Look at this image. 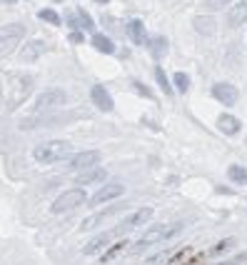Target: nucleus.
Masks as SVG:
<instances>
[{
  "label": "nucleus",
  "instance_id": "obj_20",
  "mask_svg": "<svg viewBox=\"0 0 247 265\" xmlns=\"http://www.w3.org/2000/svg\"><path fill=\"white\" fill-rule=\"evenodd\" d=\"M150 50L155 58L168 55V38H165V35H155V38L150 40Z\"/></svg>",
  "mask_w": 247,
  "mask_h": 265
},
{
  "label": "nucleus",
  "instance_id": "obj_6",
  "mask_svg": "<svg viewBox=\"0 0 247 265\" xmlns=\"http://www.w3.org/2000/svg\"><path fill=\"white\" fill-rule=\"evenodd\" d=\"M152 218V208H140L135 210V213H130L122 223H120V228H117V233H128V230H133V228H140L145 225L148 220Z\"/></svg>",
  "mask_w": 247,
  "mask_h": 265
},
{
  "label": "nucleus",
  "instance_id": "obj_27",
  "mask_svg": "<svg viewBox=\"0 0 247 265\" xmlns=\"http://www.w3.org/2000/svg\"><path fill=\"white\" fill-rule=\"evenodd\" d=\"M40 50H43V43H30V45L25 48V58L40 55Z\"/></svg>",
  "mask_w": 247,
  "mask_h": 265
},
{
  "label": "nucleus",
  "instance_id": "obj_22",
  "mask_svg": "<svg viewBox=\"0 0 247 265\" xmlns=\"http://www.w3.org/2000/svg\"><path fill=\"white\" fill-rule=\"evenodd\" d=\"M125 245H128V243H125V240H120V243H115L113 248H108V253H105V255L100 258V260H102V265H105V263H110L113 258H117V255H120V253L125 250Z\"/></svg>",
  "mask_w": 247,
  "mask_h": 265
},
{
  "label": "nucleus",
  "instance_id": "obj_23",
  "mask_svg": "<svg viewBox=\"0 0 247 265\" xmlns=\"http://www.w3.org/2000/svg\"><path fill=\"white\" fill-rule=\"evenodd\" d=\"M155 80H157V85L162 88V93H172V85H170V80H168V75H165V70L162 68H155Z\"/></svg>",
  "mask_w": 247,
  "mask_h": 265
},
{
  "label": "nucleus",
  "instance_id": "obj_12",
  "mask_svg": "<svg viewBox=\"0 0 247 265\" xmlns=\"http://www.w3.org/2000/svg\"><path fill=\"white\" fill-rule=\"evenodd\" d=\"M125 33H128V38L133 40L135 45H142V43H145V25H142V20L130 18L125 23Z\"/></svg>",
  "mask_w": 247,
  "mask_h": 265
},
{
  "label": "nucleus",
  "instance_id": "obj_3",
  "mask_svg": "<svg viewBox=\"0 0 247 265\" xmlns=\"http://www.w3.org/2000/svg\"><path fill=\"white\" fill-rule=\"evenodd\" d=\"M60 105H65V90H60V88H48V90H43V93L35 98L33 113H50V110H55Z\"/></svg>",
  "mask_w": 247,
  "mask_h": 265
},
{
  "label": "nucleus",
  "instance_id": "obj_7",
  "mask_svg": "<svg viewBox=\"0 0 247 265\" xmlns=\"http://www.w3.org/2000/svg\"><path fill=\"white\" fill-rule=\"evenodd\" d=\"M122 193H125V188H122L120 183H108V185H102V188H100L95 195L90 198V205H102V203H108V200L120 198Z\"/></svg>",
  "mask_w": 247,
  "mask_h": 265
},
{
  "label": "nucleus",
  "instance_id": "obj_15",
  "mask_svg": "<svg viewBox=\"0 0 247 265\" xmlns=\"http://www.w3.org/2000/svg\"><path fill=\"white\" fill-rule=\"evenodd\" d=\"M195 30L200 33V35H212L215 30H217V23H215V18L212 15H200V18H195Z\"/></svg>",
  "mask_w": 247,
  "mask_h": 265
},
{
  "label": "nucleus",
  "instance_id": "obj_18",
  "mask_svg": "<svg viewBox=\"0 0 247 265\" xmlns=\"http://www.w3.org/2000/svg\"><path fill=\"white\" fill-rule=\"evenodd\" d=\"M93 48L100 50V53H105V55H110V53L115 50L113 40L108 38V35H102V33H95V35H93Z\"/></svg>",
  "mask_w": 247,
  "mask_h": 265
},
{
  "label": "nucleus",
  "instance_id": "obj_24",
  "mask_svg": "<svg viewBox=\"0 0 247 265\" xmlns=\"http://www.w3.org/2000/svg\"><path fill=\"white\" fill-rule=\"evenodd\" d=\"M38 15H40V20H45V23H50V25H60V23H63V20H60V15H57L55 10H50V8L40 10Z\"/></svg>",
  "mask_w": 247,
  "mask_h": 265
},
{
  "label": "nucleus",
  "instance_id": "obj_33",
  "mask_svg": "<svg viewBox=\"0 0 247 265\" xmlns=\"http://www.w3.org/2000/svg\"><path fill=\"white\" fill-rule=\"evenodd\" d=\"M97 3H108V0H97Z\"/></svg>",
  "mask_w": 247,
  "mask_h": 265
},
{
  "label": "nucleus",
  "instance_id": "obj_4",
  "mask_svg": "<svg viewBox=\"0 0 247 265\" xmlns=\"http://www.w3.org/2000/svg\"><path fill=\"white\" fill-rule=\"evenodd\" d=\"M85 200H88V195H85L83 188L65 190L63 195H57L55 203L50 205V213H68V210H73V208H80Z\"/></svg>",
  "mask_w": 247,
  "mask_h": 265
},
{
  "label": "nucleus",
  "instance_id": "obj_29",
  "mask_svg": "<svg viewBox=\"0 0 247 265\" xmlns=\"http://www.w3.org/2000/svg\"><path fill=\"white\" fill-rule=\"evenodd\" d=\"M135 88L140 90V95H145V98H150V90H148V88H145L142 83H135Z\"/></svg>",
  "mask_w": 247,
  "mask_h": 265
},
{
  "label": "nucleus",
  "instance_id": "obj_28",
  "mask_svg": "<svg viewBox=\"0 0 247 265\" xmlns=\"http://www.w3.org/2000/svg\"><path fill=\"white\" fill-rule=\"evenodd\" d=\"M228 3H230V0H208L210 8H225Z\"/></svg>",
  "mask_w": 247,
  "mask_h": 265
},
{
  "label": "nucleus",
  "instance_id": "obj_5",
  "mask_svg": "<svg viewBox=\"0 0 247 265\" xmlns=\"http://www.w3.org/2000/svg\"><path fill=\"white\" fill-rule=\"evenodd\" d=\"M97 163H100V153L83 150V153H75V155L68 160V168H70V171H93V168H97Z\"/></svg>",
  "mask_w": 247,
  "mask_h": 265
},
{
  "label": "nucleus",
  "instance_id": "obj_14",
  "mask_svg": "<svg viewBox=\"0 0 247 265\" xmlns=\"http://www.w3.org/2000/svg\"><path fill=\"white\" fill-rule=\"evenodd\" d=\"M108 178V171L105 168H93V171H85L80 178H77V185H93V183H102Z\"/></svg>",
  "mask_w": 247,
  "mask_h": 265
},
{
  "label": "nucleus",
  "instance_id": "obj_26",
  "mask_svg": "<svg viewBox=\"0 0 247 265\" xmlns=\"http://www.w3.org/2000/svg\"><path fill=\"white\" fill-rule=\"evenodd\" d=\"M235 245V240H232V238H228V240H222V243H217V245L212 248V250H210V255H217V253H225V250H228V248H232Z\"/></svg>",
  "mask_w": 247,
  "mask_h": 265
},
{
  "label": "nucleus",
  "instance_id": "obj_8",
  "mask_svg": "<svg viewBox=\"0 0 247 265\" xmlns=\"http://www.w3.org/2000/svg\"><path fill=\"white\" fill-rule=\"evenodd\" d=\"M212 98L220 100L222 105H235L237 103V88L230 83H215L212 85Z\"/></svg>",
  "mask_w": 247,
  "mask_h": 265
},
{
  "label": "nucleus",
  "instance_id": "obj_9",
  "mask_svg": "<svg viewBox=\"0 0 247 265\" xmlns=\"http://www.w3.org/2000/svg\"><path fill=\"white\" fill-rule=\"evenodd\" d=\"M25 35V28L20 25V23H10V25H5V28H0V50H5V48H10L15 40H20Z\"/></svg>",
  "mask_w": 247,
  "mask_h": 265
},
{
  "label": "nucleus",
  "instance_id": "obj_31",
  "mask_svg": "<svg viewBox=\"0 0 247 265\" xmlns=\"http://www.w3.org/2000/svg\"><path fill=\"white\" fill-rule=\"evenodd\" d=\"M247 255H242V258H237V260H228V263H217V265H237L240 263V260H245Z\"/></svg>",
  "mask_w": 247,
  "mask_h": 265
},
{
  "label": "nucleus",
  "instance_id": "obj_1",
  "mask_svg": "<svg viewBox=\"0 0 247 265\" xmlns=\"http://www.w3.org/2000/svg\"><path fill=\"white\" fill-rule=\"evenodd\" d=\"M70 153H73V145L68 140H45V143L35 145L33 158L38 163H43V165H53V163H60V160L70 158Z\"/></svg>",
  "mask_w": 247,
  "mask_h": 265
},
{
  "label": "nucleus",
  "instance_id": "obj_30",
  "mask_svg": "<svg viewBox=\"0 0 247 265\" xmlns=\"http://www.w3.org/2000/svg\"><path fill=\"white\" fill-rule=\"evenodd\" d=\"M70 40H73V43H83V35H80V30H77V33H73V35H70Z\"/></svg>",
  "mask_w": 247,
  "mask_h": 265
},
{
  "label": "nucleus",
  "instance_id": "obj_21",
  "mask_svg": "<svg viewBox=\"0 0 247 265\" xmlns=\"http://www.w3.org/2000/svg\"><path fill=\"white\" fill-rule=\"evenodd\" d=\"M110 213H113V210H102V213H97V215H90V218H85V220H83V225H80V230H93V228L100 225V223H102V220H105V218H108Z\"/></svg>",
  "mask_w": 247,
  "mask_h": 265
},
{
  "label": "nucleus",
  "instance_id": "obj_2",
  "mask_svg": "<svg viewBox=\"0 0 247 265\" xmlns=\"http://www.w3.org/2000/svg\"><path fill=\"white\" fill-rule=\"evenodd\" d=\"M182 230L180 223H162V225H152L137 243L133 245V250H145L148 245H155V243H162V240H170L172 235H177Z\"/></svg>",
  "mask_w": 247,
  "mask_h": 265
},
{
  "label": "nucleus",
  "instance_id": "obj_34",
  "mask_svg": "<svg viewBox=\"0 0 247 265\" xmlns=\"http://www.w3.org/2000/svg\"><path fill=\"white\" fill-rule=\"evenodd\" d=\"M55 3H60V0H55Z\"/></svg>",
  "mask_w": 247,
  "mask_h": 265
},
{
  "label": "nucleus",
  "instance_id": "obj_10",
  "mask_svg": "<svg viewBox=\"0 0 247 265\" xmlns=\"http://www.w3.org/2000/svg\"><path fill=\"white\" fill-rule=\"evenodd\" d=\"M90 98H93V103H95L102 113H110V110H113V98H110V93L105 90V85H93Z\"/></svg>",
  "mask_w": 247,
  "mask_h": 265
},
{
  "label": "nucleus",
  "instance_id": "obj_19",
  "mask_svg": "<svg viewBox=\"0 0 247 265\" xmlns=\"http://www.w3.org/2000/svg\"><path fill=\"white\" fill-rule=\"evenodd\" d=\"M228 178L235 183V185H247V171L242 168V165H230Z\"/></svg>",
  "mask_w": 247,
  "mask_h": 265
},
{
  "label": "nucleus",
  "instance_id": "obj_11",
  "mask_svg": "<svg viewBox=\"0 0 247 265\" xmlns=\"http://www.w3.org/2000/svg\"><path fill=\"white\" fill-rule=\"evenodd\" d=\"M245 20H247V0H240V3H235V5L230 8L228 25L230 28H240Z\"/></svg>",
  "mask_w": 247,
  "mask_h": 265
},
{
  "label": "nucleus",
  "instance_id": "obj_13",
  "mask_svg": "<svg viewBox=\"0 0 247 265\" xmlns=\"http://www.w3.org/2000/svg\"><path fill=\"white\" fill-rule=\"evenodd\" d=\"M217 128L225 132V135H237V132H240V128H242V123H240L235 115L222 113L220 118H217Z\"/></svg>",
  "mask_w": 247,
  "mask_h": 265
},
{
  "label": "nucleus",
  "instance_id": "obj_17",
  "mask_svg": "<svg viewBox=\"0 0 247 265\" xmlns=\"http://www.w3.org/2000/svg\"><path fill=\"white\" fill-rule=\"evenodd\" d=\"M110 238H113V233H102V235H97V238H93L88 245L83 248V253H85V255H95V253H100L102 248L110 243Z\"/></svg>",
  "mask_w": 247,
  "mask_h": 265
},
{
  "label": "nucleus",
  "instance_id": "obj_32",
  "mask_svg": "<svg viewBox=\"0 0 247 265\" xmlns=\"http://www.w3.org/2000/svg\"><path fill=\"white\" fill-rule=\"evenodd\" d=\"M3 3H15V0H3Z\"/></svg>",
  "mask_w": 247,
  "mask_h": 265
},
{
  "label": "nucleus",
  "instance_id": "obj_25",
  "mask_svg": "<svg viewBox=\"0 0 247 265\" xmlns=\"http://www.w3.org/2000/svg\"><path fill=\"white\" fill-rule=\"evenodd\" d=\"M175 88H177L180 93H188V88H190V78L185 75V73H175Z\"/></svg>",
  "mask_w": 247,
  "mask_h": 265
},
{
  "label": "nucleus",
  "instance_id": "obj_16",
  "mask_svg": "<svg viewBox=\"0 0 247 265\" xmlns=\"http://www.w3.org/2000/svg\"><path fill=\"white\" fill-rule=\"evenodd\" d=\"M70 25H73V33H77V28H85V30H93V28H95L93 18H90L85 10H77V13H73V15H70Z\"/></svg>",
  "mask_w": 247,
  "mask_h": 265
}]
</instances>
